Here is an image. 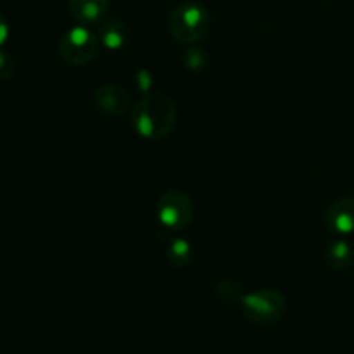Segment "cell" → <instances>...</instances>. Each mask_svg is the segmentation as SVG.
I'll list each match as a JSON object with an SVG mask.
<instances>
[{
  "label": "cell",
  "instance_id": "obj_5",
  "mask_svg": "<svg viewBox=\"0 0 354 354\" xmlns=\"http://www.w3.org/2000/svg\"><path fill=\"white\" fill-rule=\"evenodd\" d=\"M156 214L159 223L168 230H183L194 218V204L182 190H166L159 196Z\"/></svg>",
  "mask_w": 354,
  "mask_h": 354
},
{
  "label": "cell",
  "instance_id": "obj_14",
  "mask_svg": "<svg viewBox=\"0 0 354 354\" xmlns=\"http://www.w3.org/2000/svg\"><path fill=\"white\" fill-rule=\"evenodd\" d=\"M16 71V62L7 54L6 50L0 48V80H9Z\"/></svg>",
  "mask_w": 354,
  "mask_h": 354
},
{
  "label": "cell",
  "instance_id": "obj_3",
  "mask_svg": "<svg viewBox=\"0 0 354 354\" xmlns=\"http://www.w3.org/2000/svg\"><path fill=\"white\" fill-rule=\"evenodd\" d=\"M241 304L244 317L258 325L277 324L287 310L286 297L273 289H258L244 294Z\"/></svg>",
  "mask_w": 354,
  "mask_h": 354
},
{
  "label": "cell",
  "instance_id": "obj_1",
  "mask_svg": "<svg viewBox=\"0 0 354 354\" xmlns=\"http://www.w3.org/2000/svg\"><path fill=\"white\" fill-rule=\"evenodd\" d=\"M176 123L175 102L165 93H145L131 107V124L142 138L159 140L171 133Z\"/></svg>",
  "mask_w": 354,
  "mask_h": 354
},
{
  "label": "cell",
  "instance_id": "obj_13",
  "mask_svg": "<svg viewBox=\"0 0 354 354\" xmlns=\"http://www.w3.org/2000/svg\"><path fill=\"white\" fill-rule=\"evenodd\" d=\"M216 292H218V296H220L223 301H237V299L241 301L242 297H244L241 287H239V283H235V282L218 283Z\"/></svg>",
  "mask_w": 354,
  "mask_h": 354
},
{
  "label": "cell",
  "instance_id": "obj_6",
  "mask_svg": "<svg viewBox=\"0 0 354 354\" xmlns=\"http://www.w3.org/2000/svg\"><path fill=\"white\" fill-rule=\"evenodd\" d=\"M328 230L337 235L354 234V197H341L325 213Z\"/></svg>",
  "mask_w": 354,
  "mask_h": 354
},
{
  "label": "cell",
  "instance_id": "obj_15",
  "mask_svg": "<svg viewBox=\"0 0 354 354\" xmlns=\"http://www.w3.org/2000/svg\"><path fill=\"white\" fill-rule=\"evenodd\" d=\"M9 40V24H7L6 17L0 14V48L7 44Z\"/></svg>",
  "mask_w": 354,
  "mask_h": 354
},
{
  "label": "cell",
  "instance_id": "obj_11",
  "mask_svg": "<svg viewBox=\"0 0 354 354\" xmlns=\"http://www.w3.org/2000/svg\"><path fill=\"white\" fill-rule=\"evenodd\" d=\"M166 258H168V263L175 268H185L192 263L194 251L192 245L187 239H173L171 242L166 248Z\"/></svg>",
  "mask_w": 354,
  "mask_h": 354
},
{
  "label": "cell",
  "instance_id": "obj_8",
  "mask_svg": "<svg viewBox=\"0 0 354 354\" xmlns=\"http://www.w3.org/2000/svg\"><path fill=\"white\" fill-rule=\"evenodd\" d=\"M73 19L82 26H93L106 21L109 0H68Z\"/></svg>",
  "mask_w": 354,
  "mask_h": 354
},
{
  "label": "cell",
  "instance_id": "obj_4",
  "mask_svg": "<svg viewBox=\"0 0 354 354\" xmlns=\"http://www.w3.org/2000/svg\"><path fill=\"white\" fill-rule=\"evenodd\" d=\"M99 52V37L88 26H73L64 31L59 40V54L69 66H85L93 61Z\"/></svg>",
  "mask_w": 354,
  "mask_h": 354
},
{
  "label": "cell",
  "instance_id": "obj_2",
  "mask_svg": "<svg viewBox=\"0 0 354 354\" xmlns=\"http://www.w3.org/2000/svg\"><path fill=\"white\" fill-rule=\"evenodd\" d=\"M209 12L199 2H183L171 10L168 30L178 44L194 45L209 31Z\"/></svg>",
  "mask_w": 354,
  "mask_h": 354
},
{
  "label": "cell",
  "instance_id": "obj_9",
  "mask_svg": "<svg viewBox=\"0 0 354 354\" xmlns=\"http://www.w3.org/2000/svg\"><path fill=\"white\" fill-rule=\"evenodd\" d=\"M99 41L109 50H121L127 45L130 33H128L127 24L118 19H107L100 23L99 26Z\"/></svg>",
  "mask_w": 354,
  "mask_h": 354
},
{
  "label": "cell",
  "instance_id": "obj_12",
  "mask_svg": "<svg viewBox=\"0 0 354 354\" xmlns=\"http://www.w3.org/2000/svg\"><path fill=\"white\" fill-rule=\"evenodd\" d=\"M207 57L204 54L203 48L199 47H189L185 52H183V66L187 69H192V71H197V69H203L206 66Z\"/></svg>",
  "mask_w": 354,
  "mask_h": 354
},
{
  "label": "cell",
  "instance_id": "obj_7",
  "mask_svg": "<svg viewBox=\"0 0 354 354\" xmlns=\"http://www.w3.org/2000/svg\"><path fill=\"white\" fill-rule=\"evenodd\" d=\"M95 106L99 107L102 113L109 114V116H120L124 111H128L130 107V93L120 85H114V83H107L102 85L100 88L95 90Z\"/></svg>",
  "mask_w": 354,
  "mask_h": 354
},
{
  "label": "cell",
  "instance_id": "obj_10",
  "mask_svg": "<svg viewBox=\"0 0 354 354\" xmlns=\"http://www.w3.org/2000/svg\"><path fill=\"white\" fill-rule=\"evenodd\" d=\"M325 259H327V265L330 268L341 272V270H348L353 265L354 251L349 242L335 241L328 244L327 251H325Z\"/></svg>",
  "mask_w": 354,
  "mask_h": 354
}]
</instances>
